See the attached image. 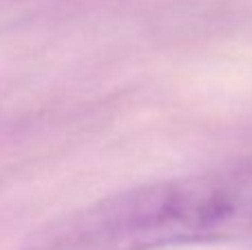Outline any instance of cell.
Instances as JSON below:
<instances>
[{
  "instance_id": "1",
  "label": "cell",
  "mask_w": 252,
  "mask_h": 250,
  "mask_svg": "<svg viewBox=\"0 0 252 250\" xmlns=\"http://www.w3.org/2000/svg\"><path fill=\"white\" fill-rule=\"evenodd\" d=\"M246 199L244 177L204 175L113 195L49 230L33 250H148L223 233Z\"/></svg>"
}]
</instances>
